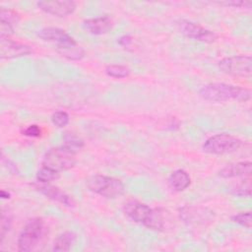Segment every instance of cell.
Instances as JSON below:
<instances>
[{
  "label": "cell",
  "mask_w": 252,
  "mask_h": 252,
  "mask_svg": "<svg viewBox=\"0 0 252 252\" xmlns=\"http://www.w3.org/2000/svg\"><path fill=\"white\" fill-rule=\"evenodd\" d=\"M37 35L45 41L55 43L58 53L66 59L81 60L85 56L84 49L62 29L54 27L43 28L38 31Z\"/></svg>",
  "instance_id": "obj_1"
},
{
  "label": "cell",
  "mask_w": 252,
  "mask_h": 252,
  "mask_svg": "<svg viewBox=\"0 0 252 252\" xmlns=\"http://www.w3.org/2000/svg\"><path fill=\"white\" fill-rule=\"evenodd\" d=\"M198 93L204 99L215 102H223L228 100L247 101L251 97L249 90L225 83H211L205 85Z\"/></svg>",
  "instance_id": "obj_2"
},
{
  "label": "cell",
  "mask_w": 252,
  "mask_h": 252,
  "mask_svg": "<svg viewBox=\"0 0 252 252\" xmlns=\"http://www.w3.org/2000/svg\"><path fill=\"white\" fill-rule=\"evenodd\" d=\"M86 183L92 192L107 199L118 198L125 192L123 182L111 176L100 174L92 175L87 179Z\"/></svg>",
  "instance_id": "obj_3"
},
{
  "label": "cell",
  "mask_w": 252,
  "mask_h": 252,
  "mask_svg": "<svg viewBox=\"0 0 252 252\" xmlns=\"http://www.w3.org/2000/svg\"><path fill=\"white\" fill-rule=\"evenodd\" d=\"M44 232V222L40 218H33L28 220L18 237V249L21 252L32 250Z\"/></svg>",
  "instance_id": "obj_4"
},
{
  "label": "cell",
  "mask_w": 252,
  "mask_h": 252,
  "mask_svg": "<svg viewBox=\"0 0 252 252\" xmlns=\"http://www.w3.org/2000/svg\"><path fill=\"white\" fill-rule=\"evenodd\" d=\"M76 164V153L67 149L66 147L59 146L50 149L43 157L42 165L55 169L57 171L69 170Z\"/></svg>",
  "instance_id": "obj_5"
},
{
  "label": "cell",
  "mask_w": 252,
  "mask_h": 252,
  "mask_svg": "<svg viewBox=\"0 0 252 252\" xmlns=\"http://www.w3.org/2000/svg\"><path fill=\"white\" fill-rule=\"evenodd\" d=\"M241 146V141L226 133L216 134L208 138L202 146L205 153L212 155H224L237 151Z\"/></svg>",
  "instance_id": "obj_6"
},
{
  "label": "cell",
  "mask_w": 252,
  "mask_h": 252,
  "mask_svg": "<svg viewBox=\"0 0 252 252\" xmlns=\"http://www.w3.org/2000/svg\"><path fill=\"white\" fill-rule=\"evenodd\" d=\"M220 70L230 76L248 78L252 74V58L248 55L224 57L218 62Z\"/></svg>",
  "instance_id": "obj_7"
},
{
  "label": "cell",
  "mask_w": 252,
  "mask_h": 252,
  "mask_svg": "<svg viewBox=\"0 0 252 252\" xmlns=\"http://www.w3.org/2000/svg\"><path fill=\"white\" fill-rule=\"evenodd\" d=\"M178 28L181 33H183L188 38L194 40L212 43L218 39V34L215 32L208 30L201 25L193 23L191 21L181 20L178 23Z\"/></svg>",
  "instance_id": "obj_8"
},
{
  "label": "cell",
  "mask_w": 252,
  "mask_h": 252,
  "mask_svg": "<svg viewBox=\"0 0 252 252\" xmlns=\"http://www.w3.org/2000/svg\"><path fill=\"white\" fill-rule=\"evenodd\" d=\"M178 216L179 219L187 224H201L206 221H211L215 214L206 207L185 206L178 210Z\"/></svg>",
  "instance_id": "obj_9"
},
{
  "label": "cell",
  "mask_w": 252,
  "mask_h": 252,
  "mask_svg": "<svg viewBox=\"0 0 252 252\" xmlns=\"http://www.w3.org/2000/svg\"><path fill=\"white\" fill-rule=\"evenodd\" d=\"M32 52L31 46L15 41L10 37L0 36V57L2 59H12L29 55Z\"/></svg>",
  "instance_id": "obj_10"
},
{
  "label": "cell",
  "mask_w": 252,
  "mask_h": 252,
  "mask_svg": "<svg viewBox=\"0 0 252 252\" xmlns=\"http://www.w3.org/2000/svg\"><path fill=\"white\" fill-rule=\"evenodd\" d=\"M32 187L38 191L40 194L44 195L46 198L57 202L66 207H74L75 202L67 193L62 191L59 187L51 185L49 183L36 182L32 184Z\"/></svg>",
  "instance_id": "obj_11"
},
{
  "label": "cell",
  "mask_w": 252,
  "mask_h": 252,
  "mask_svg": "<svg viewBox=\"0 0 252 252\" xmlns=\"http://www.w3.org/2000/svg\"><path fill=\"white\" fill-rule=\"evenodd\" d=\"M37 7L45 13L57 16L65 17L72 14L76 10V2L70 0L64 1H38Z\"/></svg>",
  "instance_id": "obj_12"
},
{
  "label": "cell",
  "mask_w": 252,
  "mask_h": 252,
  "mask_svg": "<svg viewBox=\"0 0 252 252\" xmlns=\"http://www.w3.org/2000/svg\"><path fill=\"white\" fill-rule=\"evenodd\" d=\"M151 210L152 209L148 205L135 200L127 202L123 207L125 215L132 220L140 223H143L146 220Z\"/></svg>",
  "instance_id": "obj_13"
},
{
  "label": "cell",
  "mask_w": 252,
  "mask_h": 252,
  "mask_svg": "<svg viewBox=\"0 0 252 252\" xmlns=\"http://www.w3.org/2000/svg\"><path fill=\"white\" fill-rule=\"evenodd\" d=\"M169 212L162 208L152 209L148 218L143 222V224L153 230H163L166 226V223L169 220Z\"/></svg>",
  "instance_id": "obj_14"
},
{
  "label": "cell",
  "mask_w": 252,
  "mask_h": 252,
  "mask_svg": "<svg viewBox=\"0 0 252 252\" xmlns=\"http://www.w3.org/2000/svg\"><path fill=\"white\" fill-rule=\"evenodd\" d=\"M251 161H238L225 165L219 171V176L221 178L246 177L251 175Z\"/></svg>",
  "instance_id": "obj_15"
},
{
  "label": "cell",
  "mask_w": 252,
  "mask_h": 252,
  "mask_svg": "<svg viewBox=\"0 0 252 252\" xmlns=\"http://www.w3.org/2000/svg\"><path fill=\"white\" fill-rule=\"evenodd\" d=\"M83 26L92 34H104L108 32L112 28V21L107 16L91 18L84 21Z\"/></svg>",
  "instance_id": "obj_16"
},
{
  "label": "cell",
  "mask_w": 252,
  "mask_h": 252,
  "mask_svg": "<svg viewBox=\"0 0 252 252\" xmlns=\"http://www.w3.org/2000/svg\"><path fill=\"white\" fill-rule=\"evenodd\" d=\"M191 183L190 175L183 169L174 170L168 177L169 186L177 192L184 191Z\"/></svg>",
  "instance_id": "obj_17"
},
{
  "label": "cell",
  "mask_w": 252,
  "mask_h": 252,
  "mask_svg": "<svg viewBox=\"0 0 252 252\" xmlns=\"http://www.w3.org/2000/svg\"><path fill=\"white\" fill-rule=\"evenodd\" d=\"M76 241V234L72 231H65L59 234L53 242V251L67 252L71 249L72 245Z\"/></svg>",
  "instance_id": "obj_18"
},
{
  "label": "cell",
  "mask_w": 252,
  "mask_h": 252,
  "mask_svg": "<svg viewBox=\"0 0 252 252\" xmlns=\"http://www.w3.org/2000/svg\"><path fill=\"white\" fill-rule=\"evenodd\" d=\"M85 143L84 140L77 135L74 132L71 131H66L63 135V146L66 147L67 149L71 150L74 153H78L83 147Z\"/></svg>",
  "instance_id": "obj_19"
},
{
  "label": "cell",
  "mask_w": 252,
  "mask_h": 252,
  "mask_svg": "<svg viewBox=\"0 0 252 252\" xmlns=\"http://www.w3.org/2000/svg\"><path fill=\"white\" fill-rule=\"evenodd\" d=\"M60 177V172L52 169L47 166H41V168L36 172L35 178L37 182L41 183H49L51 181H55Z\"/></svg>",
  "instance_id": "obj_20"
},
{
  "label": "cell",
  "mask_w": 252,
  "mask_h": 252,
  "mask_svg": "<svg viewBox=\"0 0 252 252\" xmlns=\"http://www.w3.org/2000/svg\"><path fill=\"white\" fill-rule=\"evenodd\" d=\"M13 217H12V213L10 212V210L8 208H3L2 209V213H1V229H0V237L1 240L0 242L2 243L6 233L10 230L11 226H12V220Z\"/></svg>",
  "instance_id": "obj_21"
},
{
  "label": "cell",
  "mask_w": 252,
  "mask_h": 252,
  "mask_svg": "<svg viewBox=\"0 0 252 252\" xmlns=\"http://www.w3.org/2000/svg\"><path fill=\"white\" fill-rule=\"evenodd\" d=\"M105 73L107 76L116 78V79H122L126 78L130 74V70L128 67L123 66V65H107L105 67Z\"/></svg>",
  "instance_id": "obj_22"
},
{
  "label": "cell",
  "mask_w": 252,
  "mask_h": 252,
  "mask_svg": "<svg viewBox=\"0 0 252 252\" xmlns=\"http://www.w3.org/2000/svg\"><path fill=\"white\" fill-rule=\"evenodd\" d=\"M250 176L244 180H242L241 182H239L238 184H236L232 189H231V193L235 196H239V197H250L251 195V181H250Z\"/></svg>",
  "instance_id": "obj_23"
},
{
  "label": "cell",
  "mask_w": 252,
  "mask_h": 252,
  "mask_svg": "<svg viewBox=\"0 0 252 252\" xmlns=\"http://www.w3.org/2000/svg\"><path fill=\"white\" fill-rule=\"evenodd\" d=\"M51 122L58 128H63L69 123V115L63 110H57L51 115Z\"/></svg>",
  "instance_id": "obj_24"
},
{
  "label": "cell",
  "mask_w": 252,
  "mask_h": 252,
  "mask_svg": "<svg viewBox=\"0 0 252 252\" xmlns=\"http://www.w3.org/2000/svg\"><path fill=\"white\" fill-rule=\"evenodd\" d=\"M231 220L233 222H236L246 228H250L252 225V215L251 212H245L236 214L231 217Z\"/></svg>",
  "instance_id": "obj_25"
},
{
  "label": "cell",
  "mask_w": 252,
  "mask_h": 252,
  "mask_svg": "<svg viewBox=\"0 0 252 252\" xmlns=\"http://www.w3.org/2000/svg\"><path fill=\"white\" fill-rule=\"evenodd\" d=\"M0 21H5L7 23H10L12 25L17 24L20 20V16L17 12L11 9H5L2 8L0 11Z\"/></svg>",
  "instance_id": "obj_26"
},
{
  "label": "cell",
  "mask_w": 252,
  "mask_h": 252,
  "mask_svg": "<svg viewBox=\"0 0 252 252\" xmlns=\"http://www.w3.org/2000/svg\"><path fill=\"white\" fill-rule=\"evenodd\" d=\"M22 134L27 137H32V138H38L41 136V129L35 124L29 125L25 128L22 129Z\"/></svg>",
  "instance_id": "obj_27"
},
{
  "label": "cell",
  "mask_w": 252,
  "mask_h": 252,
  "mask_svg": "<svg viewBox=\"0 0 252 252\" xmlns=\"http://www.w3.org/2000/svg\"><path fill=\"white\" fill-rule=\"evenodd\" d=\"M13 33H14L13 25L5 21H0V36L10 37Z\"/></svg>",
  "instance_id": "obj_28"
},
{
  "label": "cell",
  "mask_w": 252,
  "mask_h": 252,
  "mask_svg": "<svg viewBox=\"0 0 252 252\" xmlns=\"http://www.w3.org/2000/svg\"><path fill=\"white\" fill-rule=\"evenodd\" d=\"M220 5H225V6H232V7H237V8H250L252 3L250 1H243V0H231V1H220V2H216Z\"/></svg>",
  "instance_id": "obj_29"
},
{
  "label": "cell",
  "mask_w": 252,
  "mask_h": 252,
  "mask_svg": "<svg viewBox=\"0 0 252 252\" xmlns=\"http://www.w3.org/2000/svg\"><path fill=\"white\" fill-rule=\"evenodd\" d=\"M2 162H3L4 164H7L6 167H7V169H8L10 172H12V173H14V174H18V173H19V170H18V168H17V165H16L14 162H12L10 159L4 158L3 155H2Z\"/></svg>",
  "instance_id": "obj_30"
},
{
  "label": "cell",
  "mask_w": 252,
  "mask_h": 252,
  "mask_svg": "<svg viewBox=\"0 0 252 252\" xmlns=\"http://www.w3.org/2000/svg\"><path fill=\"white\" fill-rule=\"evenodd\" d=\"M133 41V38L130 35H123L118 38V43L122 46H129Z\"/></svg>",
  "instance_id": "obj_31"
},
{
  "label": "cell",
  "mask_w": 252,
  "mask_h": 252,
  "mask_svg": "<svg viewBox=\"0 0 252 252\" xmlns=\"http://www.w3.org/2000/svg\"><path fill=\"white\" fill-rule=\"evenodd\" d=\"M0 196L2 199H9L10 198V193L8 191H5V190H1L0 192Z\"/></svg>",
  "instance_id": "obj_32"
}]
</instances>
